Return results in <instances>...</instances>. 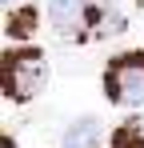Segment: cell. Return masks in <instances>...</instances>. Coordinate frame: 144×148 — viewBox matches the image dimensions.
<instances>
[{"label":"cell","instance_id":"cell-1","mask_svg":"<svg viewBox=\"0 0 144 148\" xmlns=\"http://www.w3.org/2000/svg\"><path fill=\"white\" fill-rule=\"evenodd\" d=\"M48 84V64L40 48H4L0 56V88L8 100H32Z\"/></svg>","mask_w":144,"mask_h":148},{"label":"cell","instance_id":"cell-2","mask_svg":"<svg viewBox=\"0 0 144 148\" xmlns=\"http://www.w3.org/2000/svg\"><path fill=\"white\" fill-rule=\"evenodd\" d=\"M108 100L120 108H140L144 104V52H120L112 56L108 72H104Z\"/></svg>","mask_w":144,"mask_h":148},{"label":"cell","instance_id":"cell-3","mask_svg":"<svg viewBox=\"0 0 144 148\" xmlns=\"http://www.w3.org/2000/svg\"><path fill=\"white\" fill-rule=\"evenodd\" d=\"M124 28H128V16L120 12L112 0H92L88 12H84V20H80L76 40H108V36H116Z\"/></svg>","mask_w":144,"mask_h":148},{"label":"cell","instance_id":"cell-4","mask_svg":"<svg viewBox=\"0 0 144 148\" xmlns=\"http://www.w3.org/2000/svg\"><path fill=\"white\" fill-rule=\"evenodd\" d=\"M88 4H92V0H48V20H52V28H56L64 40H76Z\"/></svg>","mask_w":144,"mask_h":148},{"label":"cell","instance_id":"cell-5","mask_svg":"<svg viewBox=\"0 0 144 148\" xmlns=\"http://www.w3.org/2000/svg\"><path fill=\"white\" fill-rule=\"evenodd\" d=\"M96 144H100V120L96 116L72 120L64 128V140H60V148H96Z\"/></svg>","mask_w":144,"mask_h":148},{"label":"cell","instance_id":"cell-6","mask_svg":"<svg viewBox=\"0 0 144 148\" xmlns=\"http://www.w3.org/2000/svg\"><path fill=\"white\" fill-rule=\"evenodd\" d=\"M36 24H40L36 4H20V8L8 12V20H4V36H8V40H32Z\"/></svg>","mask_w":144,"mask_h":148},{"label":"cell","instance_id":"cell-7","mask_svg":"<svg viewBox=\"0 0 144 148\" xmlns=\"http://www.w3.org/2000/svg\"><path fill=\"white\" fill-rule=\"evenodd\" d=\"M112 148H144V120H128L112 132Z\"/></svg>","mask_w":144,"mask_h":148},{"label":"cell","instance_id":"cell-8","mask_svg":"<svg viewBox=\"0 0 144 148\" xmlns=\"http://www.w3.org/2000/svg\"><path fill=\"white\" fill-rule=\"evenodd\" d=\"M4 4H12V0H4Z\"/></svg>","mask_w":144,"mask_h":148}]
</instances>
